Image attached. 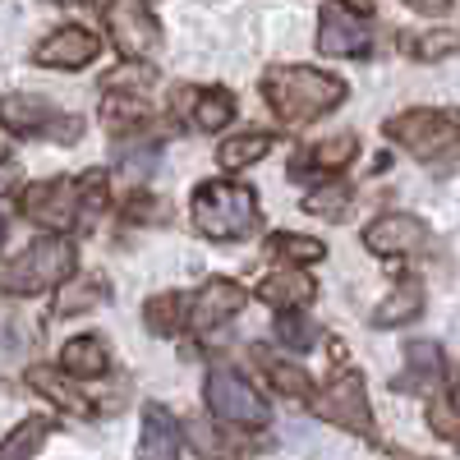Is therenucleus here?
Returning <instances> with one entry per match:
<instances>
[{
  "label": "nucleus",
  "mask_w": 460,
  "mask_h": 460,
  "mask_svg": "<svg viewBox=\"0 0 460 460\" xmlns=\"http://www.w3.org/2000/svg\"><path fill=\"white\" fill-rule=\"evenodd\" d=\"M364 244L382 258H396V253H424L429 249V226L419 217H405V212H387L377 217L368 230H364Z\"/></svg>",
  "instance_id": "11"
},
{
  "label": "nucleus",
  "mask_w": 460,
  "mask_h": 460,
  "mask_svg": "<svg viewBox=\"0 0 460 460\" xmlns=\"http://www.w3.org/2000/svg\"><path fill=\"white\" fill-rule=\"evenodd\" d=\"M208 405L221 424H240V429H262L267 424V401L253 392V382L230 368V364H212L208 368Z\"/></svg>",
  "instance_id": "5"
},
{
  "label": "nucleus",
  "mask_w": 460,
  "mask_h": 460,
  "mask_svg": "<svg viewBox=\"0 0 460 460\" xmlns=\"http://www.w3.org/2000/svg\"><path fill=\"white\" fill-rule=\"evenodd\" d=\"M175 314H180V299H175V295H162V299H152V304H147V323H152V332H171V327H175Z\"/></svg>",
  "instance_id": "32"
},
{
  "label": "nucleus",
  "mask_w": 460,
  "mask_h": 460,
  "mask_svg": "<svg viewBox=\"0 0 460 460\" xmlns=\"http://www.w3.org/2000/svg\"><path fill=\"white\" fill-rule=\"evenodd\" d=\"M405 359H410V368L401 373L396 392H424V387H433V382L442 377V350L433 341H414L405 350Z\"/></svg>",
  "instance_id": "16"
},
{
  "label": "nucleus",
  "mask_w": 460,
  "mask_h": 460,
  "mask_svg": "<svg viewBox=\"0 0 460 460\" xmlns=\"http://www.w3.org/2000/svg\"><path fill=\"white\" fill-rule=\"evenodd\" d=\"M138 456H143V460H180V429H175L171 410L147 405V414H143V438H138Z\"/></svg>",
  "instance_id": "14"
},
{
  "label": "nucleus",
  "mask_w": 460,
  "mask_h": 460,
  "mask_svg": "<svg viewBox=\"0 0 460 460\" xmlns=\"http://www.w3.org/2000/svg\"><path fill=\"white\" fill-rule=\"evenodd\" d=\"M152 84H157V69H152L147 60H125L120 69L106 74V93L111 97H143Z\"/></svg>",
  "instance_id": "24"
},
{
  "label": "nucleus",
  "mask_w": 460,
  "mask_h": 460,
  "mask_svg": "<svg viewBox=\"0 0 460 460\" xmlns=\"http://www.w3.org/2000/svg\"><path fill=\"white\" fill-rule=\"evenodd\" d=\"M419 60H438V56H451L460 51V32L447 28V32H424V37H414V47H410Z\"/></svg>",
  "instance_id": "30"
},
{
  "label": "nucleus",
  "mask_w": 460,
  "mask_h": 460,
  "mask_svg": "<svg viewBox=\"0 0 460 460\" xmlns=\"http://www.w3.org/2000/svg\"><path fill=\"white\" fill-rule=\"evenodd\" d=\"M0 125H5L10 134H37V129H51V138L60 143H79L84 125L69 120V115H60L51 102L42 97H0Z\"/></svg>",
  "instance_id": "8"
},
{
  "label": "nucleus",
  "mask_w": 460,
  "mask_h": 460,
  "mask_svg": "<svg viewBox=\"0 0 460 460\" xmlns=\"http://www.w3.org/2000/svg\"><path fill=\"white\" fill-rule=\"evenodd\" d=\"M230 120H235V97H230L226 88L199 93V102H194V125H199V129L217 134V129H226Z\"/></svg>",
  "instance_id": "25"
},
{
  "label": "nucleus",
  "mask_w": 460,
  "mask_h": 460,
  "mask_svg": "<svg viewBox=\"0 0 460 460\" xmlns=\"http://www.w3.org/2000/svg\"><path fill=\"white\" fill-rule=\"evenodd\" d=\"M387 138L401 143L410 157L433 162L442 152L460 147V111H405L387 120Z\"/></svg>",
  "instance_id": "4"
},
{
  "label": "nucleus",
  "mask_w": 460,
  "mask_h": 460,
  "mask_svg": "<svg viewBox=\"0 0 460 460\" xmlns=\"http://www.w3.org/2000/svg\"><path fill=\"white\" fill-rule=\"evenodd\" d=\"M0 240H5V221H0Z\"/></svg>",
  "instance_id": "35"
},
{
  "label": "nucleus",
  "mask_w": 460,
  "mask_h": 460,
  "mask_svg": "<svg viewBox=\"0 0 460 460\" xmlns=\"http://www.w3.org/2000/svg\"><path fill=\"white\" fill-rule=\"evenodd\" d=\"M28 387H32V392H42L47 401H56V405L69 410V414H93L88 396H84V392H74L69 382H65L60 373H51V368H28Z\"/></svg>",
  "instance_id": "19"
},
{
  "label": "nucleus",
  "mask_w": 460,
  "mask_h": 460,
  "mask_svg": "<svg viewBox=\"0 0 460 460\" xmlns=\"http://www.w3.org/2000/svg\"><path fill=\"white\" fill-rule=\"evenodd\" d=\"M60 364H65V373H74V377H102V373L111 368L106 345H102L97 336H74L65 350H60Z\"/></svg>",
  "instance_id": "18"
},
{
  "label": "nucleus",
  "mask_w": 460,
  "mask_h": 460,
  "mask_svg": "<svg viewBox=\"0 0 460 460\" xmlns=\"http://www.w3.org/2000/svg\"><path fill=\"white\" fill-rule=\"evenodd\" d=\"M267 377H272V387H277V392H286L290 401H309V396H314V377L304 373L299 364L267 359Z\"/></svg>",
  "instance_id": "27"
},
{
  "label": "nucleus",
  "mask_w": 460,
  "mask_h": 460,
  "mask_svg": "<svg viewBox=\"0 0 460 460\" xmlns=\"http://www.w3.org/2000/svg\"><path fill=\"white\" fill-rule=\"evenodd\" d=\"M373 47V32L368 19L345 10V5H327L318 19V51L323 56H368Z\"/></svg>",
  "instance_id": "10"
},
{
  "label": "nucleus",
  "mask_w": 460,
  "mask_h": 460,
  "mask_svg": "<svg viewBox=\"0 0 460 460\" xmlns=\"http://www.w3.org/2000/svg\"><path fill=\"white\" fill-rule=\"evenodd\" d=\"M194 226L208 240H240L258 221V199L244 184H226V180H208L194 194Z\"/></svg>",
  "instance_id": "3"
},
{
  "label": "nucleus",
  "mask_w": 460,
  "mask_h": 460,
  "mask_svg": "<svg viewBox=\"0 0 460 460\" xmlns=\"http://www.w3.org/2000/svg\"><path fill=\"white\" fill-rule=\"evenodd\" d=\"M272 249L281 253V258H290V262H323V244L318 240H309V235H272Z\"/></svg>",
  "instance_id": "29"
},
{
  "label": "nucleus",
  "mask_w": 460,
  "mask_h": 460,
  "mask_svg": "<svg viewBox=\"0 0 460 460\" xmlns=\"http://www.w3.org/2000/svg\"><path fill=\"white\" fill-rule=\"evenodd\" d=\"M272 152V134H230V138H221V147H217V162H221V171H244V166H253L258 157H267Z\"/></svg>",
  "instance_id": "17"
},
{
  "label": "nucleus",
  "mask_w": 460,
  "mask_h": 460,
  "mask_svg": "<svg viewBox=\"0 0 460 460\" xmlns=\"http://www.w3.org/2000/svg\"><path fill=\"white\" fill-rule=\"evenodd\" d=\"M244 286H235V281H208L203 290H199V299H194V309H189V323H194V332H212L217 323H226V318H235L240 309H244Z\"/></svg>",
  "instance_id": "13"
},
{
  "label": "nucleus",
  "mask_w": 460,
  "mask_h": 460,
  "mask_svg": "<svg viewBox=\"0 0 460 460\" xmlns=\"http://www.w3.org/2000/svg\"><path fill=\"white\" fill-rule=\"evenodd\" d=\"M350 5H359V10H364V5H368V0H350Z\"/></svg>",
  "instance_id": "34"
},
{
  "label": "nucleus",
  "mask_w": 460,
  "mask_h": 460,
  "mask_svg": "<svg viewBox=\"0 0 460 460\" xmlns=\"http://www.w3.org/2000/svg\"><path fill=\"white\" fill-rule=\"evenodd\" d=\"M277 336H281L286 345H295V350H309V345L318 341V327H314L309 318H299V314L290 309V314L277 323Z\"/></svg>",
  "instance_id": "31"
},
{
  "label": "nucleus",
  "mask_w": 460,
  "mask_h": 460,
  "mask_svg": "<svg viewBox=\"0 0 460 460\" xmlns=\"http://www.w3.org/2000/svg\"><path fill=\"white\" fill-rule=\"evenodd\" d=\"M314 414L327 419V424L345 429V433H373V410H368V392L359 373H341L336 382H327V392L314 396Z\"/></svg>",
  "instance_id": "6"
},
{
  "label": "nucleus",
  "mask_w": 460,
  "mask_h": 460,
  "mask_svg": "<svg viewBox=\"0 0 460 460\" xmlns=\"http://www.w3.org/2000/svg\"><path fill=\"white\" fill-rule=\"evenodd\" d=\"M97 56V37L88 28H56L42 47H37V65L47 69H84Z\"/></svg>",
  "instance_id": "12"
},
{
  "label": "nucleus",
  "mask_w": 460,
  "mask_h": 460,
  "mask_svg": "<svg viewBox=\"0 0 460 460\" xmlns=\"http://www.w3.org/2000/svg\"><path fill=\"white\" fill-rule=\"evenodd\" d=\"M106 295H111V286H106L102 277L65 281V286H60V295H56V314H60V318H69V314H84V309H93V304H102Z\"/></svg>",
  "instance_id": "23"
},
{
  "label": "nucleus",
  "mask_w": 460,
  "mask_h": 460,
  "mask_svg": "<svg viewBox=\"0 0 460 460\" xmlns=\"http://www.w3.org/2000/svg\"><path fill=\"white\" fill-rule=\"evenodd\" d=\"M359 152V138L355 134H336V138H327V143H318L314 152H309V162L318 166V171H341L345 162H350Z\"/></svg>",
  "instance_id": "28"
},
{
  "label": "nucleus",
  "mask_w": 460,
  "mask_h": 460,
  "mask_svg": "<svg viewBox=\"0 0 460 460\" xmlns=\"http://www.w3.org/2000/svg\"><path fill=\"white\" fill-rule=\"evenodd\" d=\"M262 93H267V102H272V111L286 125H309V120H318V115H327L332 106L345 102V84L332 79V74H323V69H309V65L267 69Z\"/></svg>",
  "instance_id": "1"
},
{
  "label": "nucleus",
  "mask_w": 460,
  "mask_h": 460,
  "mask_svg": "<svg viewBox=\"0 0 460 460\" xmlns=\"http://www.w3.org/2000/svg\"><path fill=\"white\" fill-rule=\"evenodd\" d=\"M304 212H314L323 221H345L350 217V189L345 184H323V189H314V194L304 199Z\"/></svg>",
  "instance_id": "26"
},
{
  "label": "nucleus",
  "mask_w": 460,
  "mask_h": 460,
  "mask_svg": "<svg viewBox=\"0 0 460 460\" xmlns=\"http://www.w3.org/2000/svg\"><path fill=\"white\" fill-rule=\"evenodd\" d=\"M419 314H424V286H419L414 277H405V281L373 309V327H401V323H414Z\"/></svg>",
  "instance_id": "15"
},
{
  "label": "nucleus",
  "mask_w": 460,
  "mask_h": 460,
  "mask_svg": "<svg viewBox=\"0 0 460 460\" xmlns=\"http://www.w3.org/2000/svg\"><path fill=\"white\" fill-rule=\"evenodd\" d=\"M106 23H111V37L129 60H143L162 47V32L147 14V0H111L106 5Z\"/></svg>",
  "instance_id": "9"
},
{
  "label": "nucleus",
  "mask_w": 460,
  "mask_h": 460,
  "mask_svg": "<svg viewBox=\"0 0 460 460\" xmlns=\"http://www.w3.org/2000/svg\"><path fill=\"white\" fill-rule=\"evenodd\" d=\"M410 10H419V14H447L451 10V0H405Z\"/></svg>",
  "instance_id": "33"
},
{
  "label": "nucleus",
  "mask_w": 460,
  "mask_h": 460,
  "mask_svg": "<svg viewBox=\"0 0 460 460\" xmlns=\"http://www.w3.org/2000/svg\"><path fill=\"white\" fill-rule=\"evenodd\" d=\"M74 267H79L74 240H60V235L37 240L23 253H14L10 262H0V290L5 295H42V290L69 281Z\"/></svg>",
  "instance_id": "2"
},
{
  "label": "nucleus",
  "mask_w": 460,
  "mask_h": 460,
  "mask_svg": "<svg viewBox=\"0 0 460 460\" xmlns=\"http://www.w3.org/2000/svg\"><path fill=\"white\" fill-rule=\"evenodd\" d=\"M51 438V424H47V419H23V424L5 438V442H0V460H32L37 451H42V442Z\"/></svg>",
  "instance_id": "22"
},
{
  "label": "nucleus",
  "mask_w": 460,
  "mask_h": 460,
  "mask_svg": "<svg viewBox=\"0 0 460 460\" xmlns=\"http://www.w3.org/2000/svg\"><path fill=\"white\" fill-rule=\"evenodd\" d=\"M23 212L47 226V230H69L84 221V180H47L32 184L23 194Z\"/></svg>",
  "instance_id": "7"
},
{
  "label": "nucleus",
  "mask_w": 460,
  "mask_h": 460,
  "mask_svg": "<svg viewBox=\"0 0 460 460\" xmlns=\"http://www.w3.org/2000/svg\"><path fill=\"white\" fill-rule=\"evenodd\" d=\"M318 290H314V281L309 277H267L262 286H258V299L262 304H272V309H299V304H309Z\"/></svg>",
  "instance_id": "20"
},
{
  "label": "nucleus",
  "mask_w": 460,
  "mask_h": 460,
  "mask_svg": "<svg viewBox=\"0 0 460 460\" xmlns=\"http://www.w3.org/2000/svg\"><path fill=\"white\" fill-rule=\"evenodd\" d=\"M429 429H433L442 442H460V377L433 396V405H429Z\"/></svg>",
  "instance_id": "21"
}]
</instances>
